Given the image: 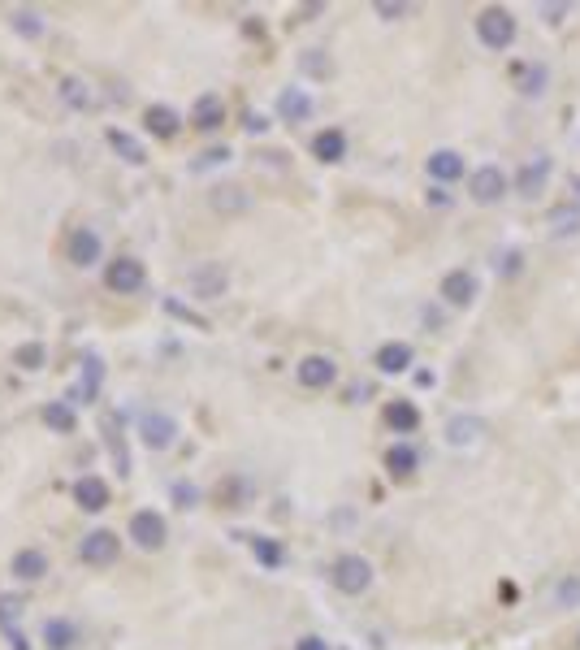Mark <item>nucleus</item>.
<instances>
[{"label":"nucleus","mask_w":580,"mask_h":650,"mask_svg":"<svg viewBox=\"0 0 580 650\" xmlns=\"http://www.w3.org/2000/svg\"><path fill=\"white\" fill-rule=\"evenodd\" d=\"M18 616H22V598L0 594V624H5V629H18Z\"/></svg>","instance_id":"35"},{"label":"nucleus","mask_w":580,"mask_h":650,"mask_svg":"<svg viewBox=\"0 0 580 650\" xmlns=\"http://www.w3.org/2000/svg\"><path fill=\"white\" fill-rule=\"evenodd\" d=\"M580 603V581L576 577H563L559 581V607H576Z\"/></svg>","instance_id":"37"},{"label":"nucleus","mask_w":580,"mask_h":650,"mask_svg":"<svg viewBox=\"0 0 580 650\" xmlns=\"http://www.w3.org/2000/svg\"><path fill=\"white\" fill-rule=\"evenodd\" d=\"M429 204H451V195H446V191H438V187H433V191H429Z\"/></svg>","instance_id":"46"},{"label":"nucleus","mask_w":580,"mask_h":650,"mask_svg":"<svg viewBox=\"0 0 580 650\" xmlns=\"http://www.w3.org/2000/svg\"><path fill=\"white\" fill-rule=\"evenodd\" d=\"M143 282H148V269H143L139 256H117V260H109V269H104V286L117 295H135Z\"/></svg>","instance_id":"3"},{"label":"nucleus","mask_w":580,"mask_h":650,"mask_svg":"<svg viewBox=\"0 0 580 650\" xmlns=\"http://www.w3.org/2000/svg\"><path fill=\"white\" fill-rule=\"evenodd\" d=\"M295 377H299L303 390H325V386H334L338 364L329 360V356H303L299 369H295Z\"/></svg>","instance_id":"9"},{"label":"nucleus","mask_w":580,"mask_h":650,"mask_svg":"<svg viewBox=\"0 0 580 650\" xmlns=\"http://www.w3.org/2000/svg\"><path fill=\"white\" fill-rule=\"evenodd\" d=\"M44 646L48 650H74L78 646V624L74 620H61V616L44 620Z\"/></svg>","instance_id":"23"},{"label":"nucleus","mask_w":580,"mask_h":650,"mask_svg":"<svg viewBox=\"0 0 580 650\" xmlns=\"http://www.w3.org/2000/svg\"><path fill=\"white\" fill-rule=\"evenodd\" d=\"M139 438H143V447L148 451H165V447H174V438H178V421L174 416H165V412H143Z\"/></svg>","instance_id":"6"},{"label":"nucleus","mask_w":580,"mask_h":650,"mask_svg":"<svg viewBox=\"0 0 580 650\" xmlns=\"http://www.w3.org/2000/svg\"><path fill=\"white\" fill-rule=\"evenodd\" d=\"M546 230H550V239H576L580 234V208L576 204H555L546 213Z\"/></svg>","instance_id":"18"},{"label":"nucleus","mask_w":580,"mask_h":650,"mask_svg":"<svg viewBox=\"0 0 580 650\" xmlns=\"http://www.w3.org/2000/svg\"><path fill=\"white\" fill-rule=\"evenodd\" d=\"M247 135H265V130H269V117H260V113H247Z\"/></svg>","instance_id":"42"},{"label":"nucleus","mask_w":580,"mask_h":650,"mask_svg":"<svg viewBox=\"0 0 580 650\" xmlns=\"http://www.w3.org/2000/svg\"><path fill=\"white\" fill-rule=\"evenodd\" d=\"M295 650H329V642H325V637H316V633H308V637H299V642H295Z\"/></svg>","instance_id":"43"},{"label":"nucleus","mask_w":580,"mask_h":650,"mask_svg":"<svg viewBox=\"0 0 580 650\" xmlns=\"http://www.w3.org/2000/svg\"><path fill=\"white\" fill-rule=\"evenodd\" d=\"M9 568H13V577H18V581H39V577L48 572V555L35 551V546H26V551L13 555Z\"/></svg>","instance_id":"25"},{"label":"nucleus","mask_w":580,"mask_h":650,"mask_svg":"<svg viewBox=\"0 0 580 650\" xmlns=\"http://www.w3.org/2000/svg\"><path fill=\"white\" fill-rule=\"evenodd\" d=\"M104 139H109V148L122 156V161H130V165H143L148 161V152H143V143L135 139V135H126V130H117V126H109L104 130Z\"/></svg>","instance_id":"28"},{"label":"nucleus","mask_w":580,"mask_h":650,"mask_svg":"<svg viewBox=\"0 0 580 650\" xmlns=\"http://www.w3.org/2000/svg\"><path fill=\"white\" fill-rule=\"evenodd\" d=\"M468 195H472V204H481V208H490L498 204L507 195V174L498 165H481V169H472V178H468Z\"/></svg>","instance_id":"4"},{"label":"nucleus","mask_w":580,"mask_h":650,"mask_svg":"<svg viewBox=\"0 0 580 650\" xmlns=\"http://www.w3.org/2000/svg\"><path fill=\"white\" fill-rule=\"evenodd\" d=\"M278 113L286 117V122H308L312 117V96L303 87H286L278 96Z\"/></svg>","instance_id":"24"},{"label":"nucleus","mask_w":580,"mask_h":650,"mask_svg":"<svg viewBox=\"0 0 580 650\" xmlns=\"http://www.w3.org/2000/svg\"><path fill=\"white\" fill-rule=\"evenodd\" d=\"M425 169H429L433 182H459L464 178V156H459L455 148H438V152H429Z\"/></svg>","instance_id":"16"},{"label":"nucleus","mask_w":580,"mask_h":650,"mask_svg":"<svg viewBox=\"0 0 580 650\" xmlns=\"http://www.w3.org/2000/svg\"><path fill=\"white\" fill-rule=\"evenodd\" d=\"M226 286H230V278H226V269H221V265H200L191 273L195 299H217V295H226Z\"/></svg>","instance_id":"17"},{"label":"nucleus","mask_w":580,"mask_h":650,"mask_svg":"<svg viewBox=\"0 0 580 650\" xmlns=\"http://www.w3.org/2000/svg\"><path fill=\"white\" fill-rule=\"evenodd\" d=\"M74 499L83 512H104V507L113 503V490H109V481H100V477H78Z\"/></svg>","instance_id":"14"},{"label":"nucleus","mask_w":580,"mask_h":650,"mask_svg":"<svg viewBox=\"0 0 580 650\" xmlns=\"http://www.w3.org/2000/svg\"><path fill=\"white\" fill-rule=\"evenodd\" d=\"M550 169H555V161H550L546 152H537V156H529V161H524L520 178H516V187H520V195H524V200H537V191L546 187Z\"/></svg>","instance_id":"12"},{"label":"nucleus","mask_w":580,"mask_h":650,"mask_svg":"<svg viewBox=\"0 0 580 650\" xmlns=\"http://www.w3.org/2000/svg\"><path fill=\"white\" fill-rule=\"evenodd\" d=\"M477 39L490 52H507L511 44H516V13L511 9H498V5H490V9H481L477 13Z\"/></svg>","instance_id":"1"},{"label":"nucleus","mask_w":580,"mask_h":650,"mask_svg":"<svg viewBox=\"0 0 580 650\" xmlns=\"http://www.w3.org/2000/svg\"><path fill=\"white\" fill-rule=\"evenodd\" d=\"M386 425L394 429V434H412V429L420 425V408L412 399H394V403H386Z\"/></svg>","instance_id":"27"},{"label":"nucleus","mask_w":580,"mask_h":650,"mask_svg":"<svg viewBox=\"0 0 580 650\" xmlns=\"http://www.w3.org/2000/svg\"><path fill=\"white\" fill-rule=\"evenodd\" d=\"M130 538H135L143 551H161L165 538H169V525L161 512H152V507H143V512L130 516Z\"/></svg>","instance_id":"5"},{"label":"nucleus","mask_w":580,"mask_h":650,"mask_svg":"<svg viewBox=\"0 0 580 650\" xmlns=\"http://www.w3.org/2000/svg\"><path fill=\"white\" fill-rule=\"evenodd\" d=\"M22 364V369H39V364H44V347L39 343H26V347H18V356H13Z\"/></svg>","instance_id":"36"},{"label":"nucleus","mask_w":580,"mask_h":650,"mask_svg":"<svg viewBox=\"0 0 580 650\" xmlns=\"http://www.w3.org/2000/svg\"><path fill=\"white\" fill-rule=\"evenodd\" d=\"M572 187H576V191H580V178H576V182H572Z\"/></svg>","instance_id":"47"},{"label":"nucleus","mask_w":580,"mask_h":650,"mask_svg":"<svg viewBox=\"0 0 580 650\" xmlns=\"http://www.w3.org/2000/svg\"><path fill=\"white\" fill-rule=\"evenodd\" d=\"M511 78H516V87L524 91V96H546L550 74H546L542 61H524V65H516V70H511Z\"/></svg>","instance_id":"22"},{"label":"nucleus","mask_w":580,"mask_h":650,"mask_svg":"<svg viewBox=\"0 0 580 650\" xmlns=\"http://www.w3.org/2000/svg\"><path fill=\"white\" fill-rule=\"evenodd\" d=\"M386 468H390V477H412L420 468V451L407 447V442H394L386 451Z\"/></svg>","instance_id":"29"},{"label":"nucleus","mask_w":580,"mask_h":650,"mask_svg":"<svg viewBox=\"0 0 580 650\" xmlns=\"http://www.w3.org/2000/svg\"><path fill=\"white\" fill-rule=\"evenodd\" d=\"M9 18H13V31H18V35H26V39H39V35L48 31V22L39 18L35 9H13Z\"/></svg>","instance_id":"31"},{"label":"nucleus","mask_w":580,"mask_h":650,"mask_svg":"<svg viewBox=\"0 0 580 650\" xmlns=\"http://www.w3.org/2000/svg\"><path fill=\"white\" fill-rule=\"evenodd\" d=\"M537 13H542V18H546L550 26H559V22L572 13V5H537Z\"/></svg>","instance_id":"40"},{"label":"nucleus","mask_w":580,"mask_h":650,"mask_svg":"<svg viewBox=\"0 0 580 650\" xmlns=\"http://www.w3.org/2000/svg\"><path fill=\"white\" fill-rule=\"evenodd\" d=\"M329 581H334V590L342 594H364L368 585H373V564H368L364 555H338L334 568H329Z\"/></svg>","instance_id":"2"},{"label":"nucleus","mask_w":580,"mask_h":650,"mask_svg":"<svg viewBox=\"0 0 580 650\" xmlns=\"http://www.w3.org/2000/svg\"><path fill=\"white\" fill-rule=\"evenodd\" d=\"M446 442H451L455 451H472V447H481L485 442V421L481 416H451L446 421Z\"/></svg>","instance_id":"8"},{"label":"nucleus","mask_w":580,"mask_h":650,"mask_svg":"<svg viewBox=\"0 0 580 650\" xmlns=\"http://www.w3.org/2000/svg\"><path fill=\"white\" fill-rule=\"evenodd\" d=\"M208 204H213L217 213H247V208H252V195L243 187H234V182H226V187H213Z\"/></svg>","instance_id":"26"},{"label":"nucleus","mask_w":580,"mask_h":650,"mask_svg":"<svg viewBox=\"0 0 580 650\" xmlns=\"http://www.w3.org/2000/svg\"><path fill=\"white\" fill-rule=\"evenodd\" d=\"M520 269H524V252H520V247H507V252L494 256V273H498V278H516Z\"/></svg>","instance_id":"33"},{"label":"nucleus","mask_w":580,"mask_h":650,"mask_svg":"<svg viewBox=\"0 0 580 650\" xmlns=\"http://www.w3.org/2000/svg\"><path fill=\"white\" fill-rule=\"evenodd\" d=\"M252 551H256V559L265 568H282V546L273 538H252Z\"/></svg>","instance_id":"34"},{"label":"nucleus","mask_w":580,"mask_h":650,"mask_svg":"<svg viewBox=\"0 0 580 650\" xmlns=\"http://www.w3.org/2000/svg\"><path fill=\"white\" fill-rule=\"evenodd\" d=\"M438 295H442L451 308H472V299H477V278H472L468 269H451V273L442 278Z\"/></svg>","instance_id":"10"},{"label":"nucleus","mask_w":580,"mask_h":650,"mask_svg":"<svg viewBox=\"0 0 580 650\" xmlns=\"http://www.w3.org/2000/svg\"><path fill=\"white\" fill-rule=\"evenodd\" d=\"M576 650H580V637H576Z\"/></svg>","instance_id":"48"},{"label":"nucleus","mask_w":580,"mask_h":650,"mask_svg":"<svg viewBox=\"0 0 580 650\" xmlns=\"http://www.w3.org/2000/svg\"><path fill=\"white\" fill-rule=\"evenodd\" d=\"M226 161H230V148H213V152H204L200 169H204V165H226Z\"/></svg>","instance_id":"44"},{"label":"nucleus","mask_w":580,"mask_h":650,"mask_svg":"<svg viewBox=\"0 0 580 650\" xmlns=\"http://www.w3.org/2000/svg\"><path fill=\"white\" fill-rule=\"evenodd\" d=\"M100 377H104V369H100V360L91 356V360H87V377L74 386L70 399H74V403H91V399H96V390H100Z\"/></svg>","instance_id":"32"},{"label":"nucleus","mask_w":580,"mask_h":650,"mask_svg":"<svg viewBox=\"0 0 580 650\" xmlns=\"http://www.w3.org/2000/svg\"><path fill=\"white\" fill-rule=\"evenodd\" d=\"M174 499H178V507H195L200 490H195V486H174Z\"/></svg>","instance_id":"41"},{"label":"nucleus","mask_w":580,"mask_h":650,"mask_svg":"<svg viewBox=\"0 0 580 650\" xmlns=\"http://www.w3.org/2000/svg\"><path fill=\"white\" fill-rule=\"evenodd\" d=\"M44 421H48V429H57V434H74L78 416H74V408L65 399H52L48 408H44Z\"/></svg>","instance_id":"30"},{"label":"nucleus","mask_w":580,"mask_h":650,"mask_svg":"<svg viewBox=\"0 0 580 650\" xmlns=\"http://www.w3.org/2000/svg\"><path fill=\"white\" fill-rule=\"evenodd\" d=\"M373 9H377L386 22H394V18H407V13H412V5H390V0H377Z\"/></svg>","instance_id":"39"},{"label":"nucleus","mask_w":580,"mask_h":650,"mask_svg":"<svg viewBox=\"0 0 580 650\" xmlns=\"http://www.w3.org/2000/svg\"><path fill=\"white\" fill-rule=\"evenodd\" d=\"M100 252H104V243H100V234L91 230V226H78L70 234V260H74L78 269H91L100 260Z\"/></svg>","instance_id":"13"},{"label":"nucleus","mask_w":580,"mask_h":650,"mask_svg":"<svg viewBox=\"0 0 580 650\" xmlns=\"http://www.w3.org/2000/svg\"><path fill=\"white\" fill-rule=\"evenodd\" d=\"M61 100L70 104V109H78V113H96V109H100V91H96V83H91V78H78V74L61 78Z\"/></svg>","instance_id":"11"},{"label":"nucleus","mask_w":580,"mask_h":650,"mask_svg":"<svg viewBox=\"0 0 580 650\" xmlns=\"http://www.w3.org/2000/svg\"><path fill=\"white\" fill-rule=\"evenodd\" d=\"M373 364H377V369L386 373V377H399V373L412 369V347H407V343H381Z\"/></svg>","instance_id":"19"},{"label":"nucleus","mask_w":580,"mask_h":650,"mask_svg":"<svg viewBox=\"0 0 580 650\" xmlns=\"http://www.w3.org/2000/svg\"><path fill=\"white\" fill-rule=\"evenodd\" d=\"M143 126H148L156 139H174L182 130V117H178V109H169V104H152V109L143 113Z\"/></svg>","instance_id":"21"},{"label":"nucleus","mask_w":580,"mask_h":650,"mask_svg":"<svg viewBox=\"0 0 580 650\" xmlns=\"http://www.w3.org/2000/svg\"><path fill=\"white\" fill-rule=\"evenodd\" d=\"M303 70H308V74H329V61L321 57V48L303 52Z\"/></svg>","instance_id":"38"},{"label":"nucleus","mask_w":580,"mask_h":650,"mask_svg":"<svg viewBox=\"0 0 580 650\" xmlns=\"http://www.w3.org/2000/svg\"><path fill=\"white\" fill-rule=\"evenodd\" d=\"M312 156L321 165H338L342 156H347V135H342V130H334V126L321 130V135L312 139Z\"/></svg>","instance_id":"20"},{"label":"nucleus","mask_w":580,"mask_h":650,"mask_svg":"<svg viewBox=\"0 0 580 650\" xmlns=\"http://www.w3.org/2000/svg\"><path fill=\"white\" fill-rule=\"evenodd\" d=\"M191 122H195V130H204V135H213V130H221V122H226V100L221 96H200L195 100V109H191Z\"/></svg>","instance_id":"15"},{"label":"nucleus","mask_w":580,"mask_h":650,"mask_svg":"<svg viewBox=\"0 0 580 650\" xmlns=\"http://www.w3.org/2000/svg\"><path fill=\"white\" fill-rule=\"evenodd\" d=\"M117 551H122V542H117L113 529H91V533H83V542H78V559H83V564H113Z\"/></svg>","instance_id":"7"},{"label":"nucleus","mask_w":580,"mask_h":650,"mask_svg":"<svg viewBox=\"0 0 580 650\" xmlns=\"http://www.w3.org/2000/svg\"><path fill=\"white\" fill-rule=\"evenodd\" d=\"M5 637H9V642H13V650H31V646H26V637H22L18 629H5Z\"/></svg>","instance_id":"45"}]
</instances>
